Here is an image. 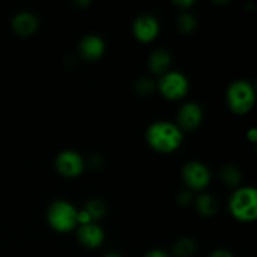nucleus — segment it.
Instances as JSON below:
<instances>
[{
    "label": "nucleus",
    "instance_id": "1",
    "mask_svg": "<svg viewBox=\"0 0 257 257\" xmlns=\"http://www.w3.org/2000/svg\"><path fill=\"white\" fill-rule=\"evenodd\" d=\"M146 138L153 150L162 153H170L180 147L183 135L181 128L175 123L158 120L148 127Z\"/></svg>",
    "mask_w": 257,
    "mask_h": 257
},
{
    "label": "nucleus",
    "instance_id": "2",
    "mask_svg": "<svg viewBox=\"0 0 257 257\" xmlns=\"http://www.w3.org/2000/svg\"><path fill=\"white\" fill-rule=\"evenodd\" d=\"M230 211L238 221H253L257 216V192L253 187L235 191L230 198Z\"/></svg>",
    "mask_w": 257,
    "mask_h": 257
},
{
    "label": "nucleus",
    "instance_id": "3",
    "mask_svg": "<svg viewBox=\"0 0 257 257\" xmlns=\"http://www.w3.org/2000/svg\"><path fill=\"white\" fill-rule=\"evenodd\" d=\"M226 98L228 107L233 113L243 114L247 113L255 103V89L247 80H235L228 87Z\"/></svg>",
    "mask_w": 257,
    "mask_h": 257
},
{
    "label": "nucleus",
    "instance_id": "4",
    "mask_svg": "<svg viewBox=\"0 0 257 257\" xmlns=\"http://www.w3.org/2000/svg\"><path fill=\"white\" fill-rule=\"evenodd\" d=\"M77 212L74 206L67 201H54L48 208V222L58 232H69L78 223Z\"/></svg>",
    "mask_w": 257,
    "mask_h": 257
},
{
    "label": "nucleus",
    "instance_id": "5",
    "mask_svg": "<svg viewBox=\"0 0 257 257\" xmlns=\"http://www.w3.org/2000/svg\"><path fill=\"white\" fill-rule=\"evenodd\" d=\"M158 89L167 99H180L188 90V80L180 72H166L158 82Z\"/></svg>",
    "mask_w": 257,
    "mask_h": 257
},
{
    "label": "nucleus",
    "instance_id": "6",
    "mask_svg": "<svg viewBox=\"0 0 257 257\" xmlns=\"http://www.w3.org/2000/svg\"><path fill=\"white\" fill-rule=\"evenodd\" d=\"M182 178L186 185L192 190H203L210 183L211 175L203 163L191 161L183 166Z\"/></svg>",
    "mask_w": 257,
    "mask_h": 257
},
{
    "label": "nucleus",
    "instance_id": "7",
    "mask_svg": "<svg viewBox=\"0 0 257 257\" xmlns=\"http://www.w3.org/2000/svg\"><path fill=\"white\" fill-rule=\"evenodd\" d=\"M55 167L60 175L65 177H75L82 173L84 168V161L82 156L75 151H63L55 160Z\"/></svg>",
    "mask_w": 257,
    "mask_h": 257
},
{
    "label": "nucleus",
    "instance_id": "8",
    "mask_svg": "<svg viewBox=\"0 0 257 257\" xmlns=\"http://www.w3.org/2000/svg\"><path fill=\"white\" fill-rule=\"evenodd\" d=\"M160 32L157 19L152 15H140L133 23V34L140 42H152Z\"/></svg>",
    "mask_w": 257,
    "mask_h": 257
},
{
    "label": "nucleus",
    "instance_id": "9",
    "mask_svg": "<svg viewBox=\"0 0 257 257\" xmlns=\"http://www.w3.org/2000/svg\"><path fill=\"white\" fill-rule=\"evenodd\" d=\"M178 124L186 131H192L200 125L202 120V109L197 103H185L177 114Z\"/></svg>",
    "mask_w": 257,
    "mask_h": 257
},
{
    "label": "nucleus",
    "instance_id": "10",
    "mask_svg": "<svg viewBox=\"0 0 257 257\" xmlns=\"http://www.w3.org/2000/svg\"><path fill=\"white\" fill-rule=\"evenodd\" d=\"M77 237L79 242L85 247L95 248L102 245L103 240H104V232L99 226L90 222L87 225H82L78 228Z\"/></svg>",
    "mask_w": 257,
    "mask_h": 257
},
{
    "label": "nucleus",
    "instance_id": "11",
    "mask_svg": "<svg viewBox=\"0 0 257 257\" xmlns=\"http://www.w3.org/2000/svg\"><path fill=\"white\" fill-rule=\"evenodd\" d=\"M79 52L84 59L97 60L104 53V42L100 37L94 34L87 35L79 44Z\"/></svg>",
    "mask_w": 257,
    "mask_h": 257
},
{
    "label": "nucleus",
    "instance_id": "12",
    "mask_svg": "<svg viewBox=\"0 0 257 257\" xmlns=\"http://www.w3.org/2000/svg\"><path fill=\"white\" fill-rule=\"evenodd\" d=\"M12 28L17 34L30 35L37 30L38 20L32 13L22 12L13 18Z\"/></svg>",
    "mask_w": 257,
    "mask_h": 257
},
{
    "label": "nucleus",
    "instance_id": "13",
    "mask_svg": "<svg viewBox=\"0 0 257 257\" xmlns=\"http://www.w3.org/2000/svg\"><path fill=\"white\" fill-rule=\"evenodd\" d=\"M171 64V55L167 50L165 49H157L151 54L150 62V69L156 74H165L167 72L168 67Z\"/></svg>",
    "mask_w": 257,
    "mask_h": 257
},
{
    "label": "nucleus",
    "instance_id": "14",
    "mask_svg": "<svg viewBox=\"0 0 257 257\" xmlns=\"http://www.w3.org/2000/svg\"><path fill=\"white\" fill-rule=\"evenodd\" d=\"M196 207H197L198 212L202 213L203 216H212L217 211V203L212 196L202 193L196 200Z\"/></svg>",
    "mask_w": 257,
    "mask_h": 257
},
{
    "label": "nucleus",
    "instance_id": "15",
    "mask_svg": "<svg viewBox=\"0 0 257 257\" xmlns=\"http://www.w3.org/2000/svg\"><path fill=\"white\" fill-rule=\"evenodd\" d=\"M195 252V242L191 238H181L173 246V253L176 257H190Z\"/></svg>",
    "mask_w": 257,
    "mask_h": 257
},
{
    "label": "nucleus",
    "instance_id": "16",
    "mask_svg": "<svg viewBox=\"0 0 257 257\" xmlns=\"http://www.w3.org/2000/svg\"><path fill=\"white\" fill-rule=\"evenodd\" d=\"M84 210L90 216L92 221L99 220L105 213V205L100 200H90L85 205Z\"/></svg>",
    "mask_w": 257,
    "mask_h": 257
},
{
    "label": "nucleus",
    "instance_id": "17",
    "mask_svg": "<svg viewBox=\"0 0 257 257\" xmlns=\"http://www.w3.org/2000/svg\"><path fill=\"white\" fill-rule=\"evenodd\" d=\"M221 178H222L223 183L227 186H236L241 180V173L233 166H225L221 170Z\"/></svg>",
    "mask_w": 257,
    "mask_h": 257
},
{
    "label": "nucleus",
    "instance_id": "18",
    "mask_svg": "<svg viewBox=\"0 0 257 257\" xmlns=\"http://www.w3.org/2000/svg\"><path fill=\"white\" fill-rule=\"evenodd\" d=\"M196 18L191 13H182L178 17V27L183 33H191L196 28Z\"/></svg>",
    "mask_w": 257,
    "mask_h": 257
},
{
    "label": "nucleus",
    "instance_id": "19",
    "mask_svg": "<svg viewBox=\"0 0 257 257\" xmlns=\"http://www.w3.org/2000/svg\"><path fill=\"white\" fill-rule=\"evenodd\" d=\"M155 82L150 78H141L136 82V90H137V93L143 95L151 94L155 90Z\"/></svg>",
    "mask_w": 257,
    "mask_h": 257
},
{
    "label": "nucleus",
    "instance_id": "20",
    "mask_svg": "<svg viewBox=\"0 0 257 257\" xmlns=\"http://www.w3.org/2000/svg\"><path fill=\"white\" fill-rule=\"evenodd\" d=\"M191 201H192V195H191L188 191H182V192L178 193L177 196V202L181 206H187L190 205Z\"/></svg>",
    "mask_w": 257,
    "mask_h": 257
},
{
    "label": "nucleus",
    "instance_id": "21",
    "mask_svg": "<svg viewBox=\"0 0 257 257\" xmlns=\"http://www.w3.org/2000/svg\"><path fill=\"white\" fill-rule=\"evenodd\" d=\"M77 222L80 223V226L87 225V223L92 222V218H90V216L88 215L87 211H85L84 208L77 212Z\"/></svg>",
    "mask_w": 257,
    "mask_h": 257
},
{
    "label": "nucleus",
    "instance_id": "22",
    "mask_svg": "<svg viewBox=\"0 0 257 257\" xmlns=\"http://www.w3.org/2000/svg\"><path fill=\"white\" fill-rule=\"evenodd\" d=\"M210 257H233L232 253L227 250H223V248H218V250H215L212 253H211Z\"/></svg>",
    "mask_w": 257,
    "mask_h": 257
},
{
    "label": "nucleus",
    "instance_id": "23",
    "mask_svg": "<svg viewBox=\"0 0 257 257\" xmlns=\"http://www.w3.org/2000/svg\"><path fill=\"white\" fill-rule=\"evenodd\" d=\"M145 257H170L167 252H165L163 250H152L150 252H147Z\"/></svg>",
    "mask_w": 257,
    "mask_h": 257
},
{
    "label": "nucleus",
    "instance_id": "24",
    "mask_svg": "<svg viewBox=\"0 0 257 257\" xmlns=\"http://www.w3.org/2000/svg\"><path fill=\"white\" fill-rule=\"evenodd\" d=\"M247 138L251 141V142H256L257 140V131L256 128H251L247 132Z\"/></svg>",
    "mask_w": 257,
    "mask_h": 257
},
{
    "label": "nucleus",
    "instance_id": "25",
    "mask_svg": "<svg viewBox=\"0 0 257 257\" xmlns=\"http://www.w3.org/2000/svg\"><path fill=\"white\" fill-rule=\"evenodd\" d=\"M175 4L181 8H188L190 5L193 4V2L192 0H182V2H175Z\"/></svg>",
    "mask_w": 257,
    "mask_h": 257
},
{
    "label": "nucleus",
    "instance_id": "26",
    "mask_svg": "<svg viewBox=\"0 0 257 257\" xmlns=\"http://www.w3.org/2000/svg\"><path fill=\"white\" fill-rule=\"evenodd\" d=\"M104 257H123V256H120L119 253H115V252H110V253H107V255H105Z\"/></svg>",
    "mask_w": 257,
    "mask_h": 257
}]
</instances>
